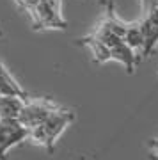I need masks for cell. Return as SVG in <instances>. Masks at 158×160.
<instances>
[{"instance_id": "obj_5", "label": "cell", "mask_w": 158, "mask_h": 160, "mask_svg": "<svg viewBox=\"0 0 158 160\" xmlns=\"http://www.w3.org/2000/svg\"><path fill=\"white\" fill-rule=\"evenodd\" d=\"M77 45L80 46H89L91 52H92V61L96 64H105L108 61H112V52L103 41H100L94 34H89L85 38H80L77 39Z\"/></svg>"}, {"instance_id": "obj_2", "label": "cell", "mask_w": 158, "mask_h": 160, "mask_svg": "<svg viewBox=\"0 0 158 160\" xmlns=\"http://www.w3.org/2000/svg\"><path fill=\"white\" fill-rule=\"evenodd\" d=\"M73 121H75V114L71 110L59 107L45 123H41L43 128H45V132H46V135H48V141H50V144L53 148H55V141L61 137V133L66 130Z\"/></svg>"}, {"instance_id": "obj_9", "label": "cell", "mask_w": 158, "mask_h": 160, "mask_svg": "<svg viewBox=\"0 0 158 160\" xmlns=\"http://www.w3.org/2000/svg\"><path fill=\"white\" fill-rule=\"evenodd\" d=\"M149 153H151V158H158V148H149Z\"/></svg>"}, {"instance_id": "obj_3", "label": "cell", "mask_w": 158, "mask_h": 160, "mask_svg": "<svg viewBox=\"0 0 158 160\" xmlns=\"http://www.w3.org/2000/svg\"><path fill=\"white\" fill-rule=\"evenodd\" d=\"M0 96H18L23 98L25 102L30 100V94L18 84V80L9 73V69L2 62H0Z\"/></svg>"}, {"instance_id": "obj_6", "label": "cell", "mask_w": 158, "mask_h": 160, "mask_svg": "<svg viewBox=\"0 0 158 160\" xmlns=\"http://www.w3.org/2000/svg\"><path fill=\"white\" fill-rule=\"evenodd\" d=\"M25 100L18 96H0V119H18Z\"/></svg>"}, {"instance_id": "obj_4", "label": "cell", "mask_w": 158, "mask_h": 160, "mask_svg": "<svg viewBox=\"0 0 158 160\" xmlns=\"http://www.w3.org/2000/svg\"><path fill=\"white\" fill-rule=\"evenodd\" d=\"M110 52H112V61L121 62L124 68H126V73L133 75V71H135V69H133L135 68V64L141 62L139 57H137V53L133 52V48H131L124 39H121L119 43H116V45L110 48Z\"/></svg>"}, {"instance_id": "obj_1", "label": "cell", "mask_w": 158, "mask_h": 160, "mask_svg": "<svg viewBox=\"0 0 158 160\" xmlns=\"http://www.w3.org/2000/svg\"><path fill=\"white\" fill-rule=\"evenodd\" d=\"M57 109H59V105L50 98H30V100L25 102L23 110L18 119L23 126L32 128V126L45 123Z\"/></svg>"}, {"instance_id": "obj_8", "label": "cell", "mask_w": 158, "mask_h": 160, "mask_svg": "<svg viewBox=\"0 0 158 160\" xmlns=\"http://www.w3.org/2000/svg\"><path fill=\"white\" fill-rule=\"evenodd\" d=\"M147 148H158V137H156V139H149Z\"/></svg>"}, {"instance_id": "obj_11", "label": "cell", "mask_w": 158, "mask_h": 160, "mask_svg": "<svg viewBox=\"0 0 158 160\" xmlns=\"http://www.w3.org/2000/svg\"><path fill=\"white\" fill-rule=\"evenodd\" d=\"M0 36H2V32H0Z\"/></svg>"}, {"instance_id": "obj_7", "label": "cell", "mask_w": 158, "mask_h": 160, "mask_svg": "<svg viewBox=\"0 0 158 160\" xmlns=\"http://www.w3.org/2000/svg\"><path fill=\"white\" fill-rule=\"evenodd\" d=\"M124 41L133 48V52L137 53L139 61H142V50H144V32H142L141 22H131L128 23V30L124 36Z\"/></svg>"}, {"instance_id": "obj_10", "label": "cell", "mask_w": 158, "mask_h": 160, "mask_svg": "<svg viewBox=\"0 0 158 160\" xmlns=\"http://www.w3.org/2000/svg\"><path fill=\"white\" fill-rule=\"evenodd\" d=\"M107 2H108V0H100V4H101V6H103V7L107 6Z\"/></svg>"}]
</instances>
